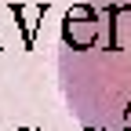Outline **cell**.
Returning a JSON list of instances; mask_svg holds the SVG:
<instances>
[{
	"mask_svg": "<svg viewBox=\"0 0 131 131\" xmlns=\"http://www.w3.org/2000/svg\"><path fill=\"white\" fill-rule=\"evenodd\" d=\"M58 88L88 131H131V0H80L66 11Z\"/></svg>",
	"mask_w": 131,
	"mask_h": 131,
	"instance_id": "6da1fadb",
	"label": "cell"
}]
</instances>
